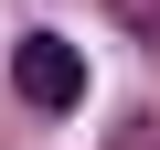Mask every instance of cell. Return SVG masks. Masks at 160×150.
Returning a JSON list of instances; mask_svg holds the SVG:
<instances>
[{"mask_svg":"<svg viewBox=\"0 0 160 150\" xmlns=\"http://www.w3.org/2000/svg\"><path fill=\"white\" fill-rule=\"evenodd\" d=\"M11 86H22L43 118H64L75 97H86V54H75L64 32H22V54H11Z\"/></svg>","mask_w":160,"mask_h":150,"instance_id":"6da1fadb","label":"cell"},{"mask_svg":"<svg viewBox=\"0 0 160 150\" xmlns=\"http://www.w3.org/2000/svg\"><path fill=\"white\" fill-rule=\"evenodd\" d=\"M107 11H118V22L139 32V43H160V0H107Z\"/></svg>","mask_w":160,"mask_h":150,"instance_id":"7a4b0ae2","label":"cell"},{"mask_svg":"<svg viewBox=\"0 0 160 150\" xmlns=\"http://www.w3.org/2000/svg\"><path fill=\"white\" fill-rule=\"evenodd\" d=\"M118 150H160V118H128V129H118Z\"/></svg>","mask_w":160,"mask_h":150,"instance_id":"3957f363","label":"cell"}]
</instances>
